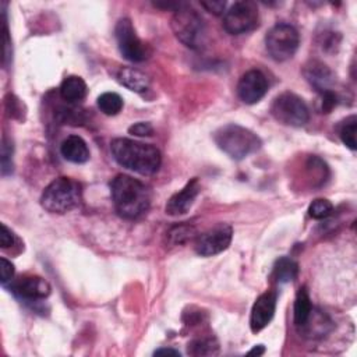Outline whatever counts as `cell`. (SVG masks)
Segmentation results:
<instances>
[{"label": "cell", "instance_id": "33", "mask_svg": "<svg viewBox=\"0 0 357 357\" xmlns=\"http://www.w3.org/2000/svg\"><path fill=\"white\" fill-rule=\"evenodd\" d=\"M0 244H2L3 248H8V247L15 244V235H13V232L5 223H2V235H0Z\"/></svg>", "mask_w": 357, "mask_h": 357}, {"label": "cell", "instance_id": "28", "mask_svg": "<svg viewBox=\"0 0 357 357\" xmlns=\"http://www.w3.org/2000/svg\"><path fill=\"white\" fill-rule=\"evenodd\" d=\"M13 144L6 137L2 143V173L3 176H8L13 170Z\"/></svg>", "mask_w": 357, "mask_h": 357}, {"label": "cell", "instance_id": "1", "mask_svg": "<svg viewBox=\"0 0 357 357\" xmlns=\"http://www.w3.org/2000/svg\"><path fill=\"white\" fill-rule=\"evenodd\" d=\"M111 194L116 212L125 219L143 216L151 204L148 187L127 175H118L112 180Z\"/></svg>", "mask_w": 357, "mask_h": 357}, {"label": "cell", "instance_id": "23", "mask_svg": "<svg viewBox=\"0 0 357 357\" xmlns=\"http://www.w3.org/2000/svg\"><path fill=\"white\" fill-rule=\"evenodd\" d=\"M98 108L108 116H115L123 109V100L116 93H105L98 98Z\"/></svg>", "mask_w": 357, "mask_h": 357}, {"label": "cell", "instance_id": "21", "mask_svg": "<svg viewBox=\"0 0 357 357\" xmlns=\"http://www.w3.org/2000/svg\"><path fill=\"white\" fill-rule=\"evenodd\" d=\"M297 272H299L297 264L289 257L279 258L273 268V275L279 283H289L294 280L297 276Z\"/></svg>", "mask_w": 357, "mask_h": 357}, {"label": "cell", "instance_id": "12", "mask_svg": "<svg viewBox=\"0 0 357 357\" xmlns=\"http://www.w3.org/2000/svg\"><path fill=\"white\" fill-rule=\"evenodd\" d=\"M200 183L197 179L190 180L180 191H177L176 194H173L166 207L165 211L168 215L170 216H182L184 214H187L190 211V208L193 207L197 196L200 194Z\"/></svg>", "mask_w": 357, "mask_h": 357}, {"label": "cell", "instance_id": "11", "mask_svg": "<svg viewBox=\"0 0 357 357\" xmlns=\"http://www.w3.org/2000/svg\"><path fill=\"white\" fill-rule=\"evenodd\" d=\"M268 91L267 77L260 70H250L241 76L237 84L239 98L247 104L254 105L260 102Z\"/></svg>", "mask_w": 357, "mask_h": 357}, {"label": "cell", "instance_id": "19", "mask_svg": "<svg viewBox=\"0 0 357 357\" xmlns=\"http://www.w3.org/2000/svg\"><path fill=\"white\" fill-rule=\"evenodd\" d=\"M331 319L321 311H315L312 308L307 322L300 328V331H303L306 335H308L310 338H317V336H324L326 332L331 331L332 325H331Z\"/></svg>", "mask_w": 357, "mask_h": 357}, {"label": "cell", "instance_id": "31", "mask_svg": "<svg viewBox=\"0 0 357 357\" xmlns=\"http://www.w3.org/2000/svg\"><path fill=\"white\" fill-rule=\"evenodd\" d=\"M129 133L133 134V136H137V137H150V136H152L154 129H152V126L150 123L140 122V123L133 125L129 129Z\"/></svg>", "mask_w": 357, "mask_h": 357}, {"label": "cell", "instance_id": "7", "mask_svg": "<svg viewBox=\"0 0 357 357\" xmlns=\"http://www.w3.org/2000/svg\"><path fill=\"white\" fill-rule=\"evenodd\" d=\"M271 113L279 123L292 127H301L310 119L306 102L292 93H283L276 97L271 105Z\"/></svg>", "mask_w": 357, "mask_h": 357}, {"label": "cell", "instance_id": "30", "mask_svg": "<svg viewBox=\"0 0 357 357\" xmlns=\"http://www.w3.org/2000/svg\"><path fill=\"white\" fill-rule=\"evenodd\" d=\"M338 104V98L332 91H325L321 94V111L322 113H329Z\"/></svg>", "mask_w": 357, "mask_h": 357}, {"label": "cell", "instance_id": "22", "mask_svg": "<svg viewBox=\"0 0 357 357\" xmlns=\"http://www.w3.org/2000/svg\"><path fill=\"white\" fill-rule=\"evenodd\" d=\"M218 353L219 346L214 338H201L189 343V354L191 356H215Z\"/></svg>", "mask_w": 357, "mask_h": 357}, {"label": "cell", "instance_id": "32", "mask_svg": "<svg viewBox=\"0 0 357 357\" xmlns=\"http://www.w3.org/2000/svg\"><path fill=\"white\" fill-rule=\"evenodd\" d=\"M201 6L207 9L209 13L215 16H221L225 13L226 2H221V0H207V2H201Z\"/></svg>", "mask_w": 357, "mask_h": 357}, {"label": "cell", "instance_id": "27", "mask_svg": "<svg viewBox=\"0 0 357 357\" xmlns=\"http://www.w3.org/2000/svg\"><path fill=\"white\" fill-rule=\"evenodd\" d=\"M307 169L312 177H317L315 180H319L321 183L326 180L328 177V166L326 164L319 159L318 157H310L307 161Z\"/></svg>", "mask_w": 357, "mask_h": 357}, {"label": "cell", "instance_id": "17", "mask_svg": "<svg viewBox=\"0 0 357 357\" xmlns=\"http://www.w3.org/2000/svg\"><path fill=\"white\" fill-rule=\"evenodd\" d=\"M118 80L123 87H126L130 91H134L137 94H143V93L148 91L150 84H151L150 77L145 73H143L137 69H133V68H123L122 70H119Z\"/></svg>", "mask_w": 357, "mask_h": 357}, {"label": "cell", "instance_id": "9", "mask_svg": "<svg viewBox=\"0 0 357 357\" xmlns=\"http://www.w3.org/2000/svg\"><path fill=\"white\" fill-rule=\"evenodd\" d=\"M116 41L120 49V54L125 56V59L138 63L148 58L147 47L144 42L138 38L132 22L129 19H122L116 24L115 29Z\"/></svg>", "mask_w": 357, "mask_h": 357}, {"label": "cell", "instance_id": "16", "mask_svg": "<svg viewBox=\"0 0 357 357\" xmlns=\"http://www.w3.org/2000/svg\"><path fill=\"white\" fill-rule=\"evenodd\" d=\"M62 157L73 164H86L90 159V150L87 143L79 136L68 137L61 145Z\"/></svg>", "mask_w": 357, "mask_h": 357}, {"label": "cell", "instance_id": "25", "mask_svg": "<svg viewBox=\"0 0 357 357\" xmlns=\"http://www.w3.org/2000/svg\"><path fill=\"white\" fill-rule=\"evenodd\" d=\"M168 237L172 244H183V243L191 240L193 237H196V228L191 225H184V223L176 225L169 230Z\"/></svg>", "mask_w": 357, "mask_h": 357}, {"label": "cell", "instance_id": "24", "mask_svg": "<svg viewBox=\"0 0 357 357\" xmlns=\"http://www.w3.org/2000/svg\"><path fill=\"white\" fill-rule=\"evenodd\" d=\"M356 130H357V118L356 116H350L347 118L339 130V137L342 140V143L351 151H354L357 148L356 145Z\"/></svg>", "mask_w": 357, "mask_h": 357}, {"label": "cell", "instance_id": "3", "mask_svg": "<svg viewBox=\"0 0 357 357\" xmlns=\"http://www.w3.org/2000/svg\"><path fill=\"white\" fill-rule=\"evenodd\" d=\"M214 141L221 151L235 161H241L261 148L260 137L239 125L221 127L215 132Z\"/></svg>", "mask_w": 357, "mask_h": 357}, {"label": "cell", "instance_id": "26", "mask_svg": "<svg viewBox=\"0 0 357 357\" xmlns=\"http://www.w3.org/2000/svg\"><path fill=\"white\" fill-rule=\"evenodd\" d=\"M333 212V205L325 198L314 200L308 207V215L312 219H326Z\"/></svg>", "mask_w": 357, "mask_h": 357}, {"label": "cell", "instance_id": "10", "mask_svg": "<svg viewBox=\"0 0 357 357\" xmlns=\"http://www.w3.org/2000/svg\"><path fill=\"white\" fill-rule=\"evenodd\" d=\"M233 237V229L229 225L221 223L203 233L196 241V251L201 257H212L225 251Z\"/></svg>", "mask_w": 357, "mask_h": 357}, {"label": "cell", "instance_id": "15", "mask_svg": "<svg viewBox=\"0 0 357 357\" xmlns=\"http://www.w3.org/2000/svg\"><path fill=\"white\" fill-rule=\"evenodd\" d=\"M303 73L307 81L321 94L325 91H331V87L335 83L333 73L328 69V66L318 61H312L306 65Z\"/></svg>", "mask_w": 357, "mask_h": 357}, {"label": "cell", "instance_id": "20", "mask_svg": "<svg viewBox=\"0 0 357 357\" xmlns=\"http://www.w3.org/2000/svg\"><path fill=\"white\" fill-rule=\"evenodd\" d=\"M312 304L308 296V292L306 287H300L297 292L296 300H294V324L300 329L308 319L311 311H312Z\"/></svg>", "mask_w": 357, "mask_h": 357}, {"label": "cell", "instance_id": "8", "mask_svg": "<svg viewBox=\"0 0 357 357\" xmlns=\"http://www.w3.org/2000/svg\"><path fill=\"white\" fill-rule=\"evenodd\" d=\"M258 10L253 2H237L223 16V29L232 35L253 31L258 26Z\"/></svg>", "mask_w": 357, "mask_h": 357}, {"label": "cell", "instance_id": "35", "mask_svg": "<svg viewBox=\"0 0 357 357\" xmlns=\"http://www.w3.org/2000/svg\"><path fill=\"white\" fill-rule=\"evenodd\" d=\"M264 351H265V347H264L262 344H258V346H255L253 350H250V351H248V354H257V356H261V354H264Z\"/></svg>", "mask_w": 357, "mask_h": 357}, {"label": "cell", "instance_id": "6", "mask_svg": "<svg viewBox=\"0 0 357 357\" xmlns=\"http://www.w3.org/2000/svg\"><path fill=\"white\" fill-rule=\"evenodd\" d=\"M300 45L299 31L290 24H276L265 37L269 56L276 62H285L294 56Z\"/></svg>", "mask_w": 357, "mask_h": 357}, {"label": "cell", "instance_id": "5", "mask_svg": "<svg viewBox=\"0 0 357 357\" xmlns=\"http://www.w3.org/2000/svg\"><path fill=\"white\" fill-rule=\"evenodd\" d=\"M172 30L176 38L190 49H201L207 30L201 16L190 6L180 5L172 17Z\"/></svg>", "mask_w": 357, "mask_h": 357}, {"label": "cell", "instance_id": "2", "mask_svg": "<svg viewBox=\"0 0 357 357\" xmlns=\"http://www.w3.org/2000/svg\"><path fill=\"white\" fill-rule=\"evenodd\" d=\"M111 151L115 161L136 173L154 175L161 168V151L151 145L129 138H115L111 143Z\"/></svg>", "mask_w": 357, "mask_h": 357}, {"label": "cell", "instance_id": "29", "mask_svg": "<svg viewBox=\"0 0 357 357\" xmlns=\"http://www.w3.org/2000/svg\"><path fill=\"white\" fill-rule=\"evenodd\" d=\"M0 273H2V285H6L8 282H10L15 276V265L8 261L5 257L0 258Z\"/></svg>", "mask_w": 357, "mask_h": 357}, {"label": "cell", "instance_id": "14", "mask_svg": "<svg viewBox=\"0 0 357 357\" xmlns=\"http://www.w3.org/2000/svg\"><path fill=\"white\" fill-rule=\"evenodd\" d=\"M12 290L26 300H42L51 294V285L41 276H22L12 285Z\"/></svg>", "mask_w": 357, "mask_h": 357}, {"label": "cell", "instance_id": "18", "mask_svg": "<svg viewBox=\"0 0 357 357\" xmlns=\"http://www.w3.org/2000/svg\"><path fill=\"white\" fill-rule=\"evenodd\" d=\"M61 97L63 101L69 104H74L83 101L87 97L88 88L86 81L79 76H69L63 80L61 86Z\"/></svg>", "mask_w": 357, "mask_h": 357}, {"label": "cell", "instance_id": "34", "mask_svg": "<svg viewBox=\"0 0 357 357\" xmlns=\"http://www.w3.org/2000/svg\"><path fill=\"white\" fill-rule=\"evenodd\" d=\"M154 354H155V356H180V351H177V350H175V349H166V347H164V349H158Z\"/></svg>", "mask_w": 357, "mask_h": 357}, {"label": "cell", "instance_id": "13", "mask_svg": "<svg viewBox=\"0 0 357 357\" xmlns=\"http://www.w3.org/2000/svg\"><path fill=\"white\" fill-rule=\"evenodd\" d=\"M276 308V296L272 292L261 294L253 306L250 315V326L254 333L262 331L273 318Z\"/></svg>", "mask_w": 357, "mask_h": 357}, {"label": "cell", "instance_id": "4", "mask_svg": "<svg viewBox=\"0 0 357 357\" xmlns=\"http://www.w3.org/2000/svg\"><path fill=\"white\" fill-rule=\"evenodd\" d=\"M81 203V186L70 177L55 179L42 193L41 204L51 214H68Z\"/></svg>", "mask_w": 357, "mask_h": 357}]
</instances>
